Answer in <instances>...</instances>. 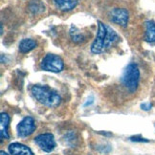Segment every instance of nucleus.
Returning a JSON list of instances; mask_svg holds the SVG:
<instances>
[{
	"label": "nucleus",
	"mask_w": 155,
	"mask_h": 155,
	"mask_svg": "<svg viewBox=\"0 0 155 155\" xmlns=\"http://www.w3.org/2000/svg\"><path fill=\"white\" fill-rule=\"evenodd\" d=\"M98 25L99 28L96 38L91 46V52L94 54L104 53L119 40V35L111 27L101 21H98Z\"/></svg>",
	"instance_id": "1"
},
{
	"label": "nucleus",
	"mask_w": 155,
	"mask_h": 155,
	"mask_svg": "<svg viewBox=\"0 0 155 155\" xmlns=\"http://www.w3.org/2000/svg\"><path fill=\"white\" fill-rule=\"evenodd\" d=\"M32 95L38 103L48 107H57L61 102L59 94L47 85H34L31 89Z\"/></svg>",
	"instance_id": "2"
},
{
	"label": "nucleus",
	"mask_w": 155,
	"mask_h": 155,
	"mask_svg": "<svg viewBox=\"0 0 155 155\" xmlns=\"http://www.w3.org/2000/svg\"><path fill=\"white\" fill-rule=\"evenodd\" d=\"M140 81V71L135 63L128 64L124 69L122 76L121 81L123 85L126 87L129 92H135L138 88Z\"/></svg>",
	"instance_id": "3"
},
{
	"label": "nucleus",
	"mask_w": 155,
	"mask_h": 155,
	"mask_svg": "<svg viewBox=\"0 0 155 155\" xmlns=\"http://www.w3.org/2000/svg\"><path fill=\"white\" fill-rule=\"evenodd\" d=\"M40 68L44 71L58 73L63 70L64 63L61 57L53 55V54H48L43 58L42 61L40 63Z\"/></svg>",
	"instance_id": "4"
},
{
	"label": "nucleus",
	"mask_w": 155,
	"mask_h": 155,
	"mask_svg": "<svg viewBox=\"0 0 155 155\" xmlns=\"http://www.w3.org/2000/svg\"><path fill=\"white\" fill-rule=\"evenodd\" d=\"M35 142L41 150L45 152H51L56 147V141L54 135L51 133L39 134L35 138Z\"/></svg>",
	"instance_id": "5"
},
{
	"label": "nucleus",
	"mask_w": 155,
	"mask_h": 155,
	"mask_svg": "<svg viewBox=\"0 0 155 155\" xmlns=\"http://www.w3.org/2000/svg\"><path fill=\"white\" fill-rule=\"evenodd\" d=\"M16 129H17V135H18V137L26 138V137L30 136L35 130V120L30 116L25 117L17 124Z\"/></svg>",
	"instance_id": "6"
},
{
	"label": "nucleus",
	"mask_w": 155,
	"mask_h": 155,
	"mask_svg": "<svg viewBox=\"0 0 155 155\" xmlns=\"http://www.w3.org/2000/svg\"><path fill=\"white\" fill-rule=\"evenodd\" d=\"M128 18H129L128 12L127 10L124 8H116L114 10H112L110 13L111 21L123 27H127L128 23Z\"/></svg>",
	"instance_id": "7"
},
{
	"label": "nucleus",
	"mask_w": 155,
	"mask_h": 155,
	"mask_svg": "<svg viewBox=\"0 0 155 155\" xmlns=\"http://www.w3.org/2000/svg\"><path fill=\"white\" fill-rule=\"evenodd\" d=\"M9 151L12 155H34L27 146L20 143H12L9 145Z\"/></svg>",
	"instance_id": "8"
},
{
	"label": "nucleus",
	"mask_w": 155,
	"mask_h": 155,
	"mask_svg": "<svg viewBox=\"0 0 155 155\" xmlns=\"http://www.w3.org/2000/svg\"><path fill=\"white\" fill-rule=\"evenodd\" d=\"M9 123H10L9 115L7 113L2 112L1 115H0V138H1V142L4 139L8 140L10 138V135L8 133Z\"/></svg>",
	"instance_id": "9"
},
{
	"label": "nucleus",
	"mask_w": 155,
	"mask_h": 155,
	"mask_svg": "<svg viewBox=\"0 0 155 155\" xmlns=\"http://www.w3.org/2000/svg\"><path fill=\"white\" fill-rule=\"evenodd\" d=\"M56 8L62 12H69L78 5V0H53Z\"/></svg>",
	"instance_id": "10"
},
{
	"label": "nucleus",
	"mask_w": 155,
	"mask_h": 155,
	"mask_svg": "<svg viewBox=\"0 0 155 155\" xmlns=\"http://www.w3.org/2000/svg\"><path fill=\"white\" fill-rule=\"evenodd\" d=\"M145 39L147 42H155V22L152 20H148L146 22Z\"/></svg>",
	"instance_id": "11"
},
{
	"label": "nucleus",
	"mask_w": 155,
	"mask_h": 155,
	"mask_svg": "<svg viewBox=\"0 0 155 155\" xmlns=\"http://www.w3.org/2000/svg\"><path fill=\"white\" fill-rule=\"evenodd\" d=\"M37 47V42L31 38L22 39L19 43V51L21 53H28Z\"/></svg>",
	"instance_id": "12"
},
{
	"label": "nucleus",
	"mask_w": 155,
	"mask_h": 155,
	"mask_svg": "<svg viewBox=\"0 0 155 155\" xmlns=\"http://www.w3.org/2000/svg\"><path fill=\"white\" fill-rule=\"evenodd\" d=\"M29 9L33 14L37 15L44 11V4L40 0H33L29 5Z\"/></svg>",
	"instance_id": "13"
},
{
	"label": "nucleus",
	"mask_w": 155,
	"mask_h": 155,
	"mask_svg": "<svg viewBox=\"0 0 155 155\" xmlns=\"http://www.w3.org/2000/svg\"><path fill=\"white\" fill-rule=\"evenodd\" d=\"M70 35H71V38H72V40L75 41V42H80V41H81L83 38H84L83 35L78 31H73V30H71Z\"/></svg>",
	"instance_id": "14"
},
{
	"label": "nucleus",
	"mask_w": 155,
	"mask_h": 155,
	"mask_svg": "<svg viewBox=\"0 0 155 155\" xmlns=\"http://www.w3.org/2000/svg\"><path fill=\"white\" fill-rule=\"evenodd\" d=\"M130 140L133 141V142H148V140L143 138L141 136H133V137H130Z\"/></svg>",
	"instance_id": "15"
},
{
	"label": "nucleus",
	"mask_w": 155,
	"mask_h": 155,
	"mask_svg": "<svg viewBox=\"0 0 155 155\" xmlns=\"http://www.w3.org/2000/svg\"><path fill=\"white\" fill-rule=\"evenodd\" d=\"M151 107H152V104L150 103H145V104H141V108L143 110H146V111L150 110Z\"/></svg>",
	"instance_id": "16"
},
{
	"label": "nucleus",
	"mask_w": 155,
	"mask_h": 155,
	"mask_svg": "<svg viewBox=\"0 0 155 155\" xmlns=\"http://www.w3.org/2000/svg\"><path fill=\"white\" fill-rule=\"evenodd\" d=\"M0 155H9V154H8V153H6L5 151L2 150V151H0Z\"/></svg>",
	"instance_id": "17"
}]
</instances>
